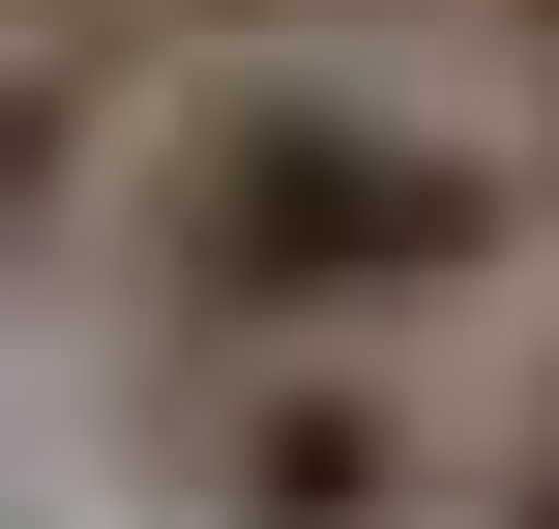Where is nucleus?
<instances>
[{
  "mask_svg": "<svg viewBox=\"0 0 559 529\" xmlns=\"http://www.w3.org/2000/svg\"><path fill=\"white\" fill-rule=\"evenodd\" d=\"M531 236H559V177L501 118L383 88V59H206L118 147V265H147L177 353H383V324L501 294Z\"/></svg>",
  "mask_w": 559,
  "mask_h": 529,
  "instance_id": "nucleus-1",
  "label": "nucleus"
},
{
  "mask_svg": "<svg viewBox=\"0 0 559 529\" xmlns=\"http://www.w3.org/2000/svg\"><path fill=\"white\" fill-rule=\"evenodd\" d=\"M177 501L206 529H472V442L383 353H206L177 383Z\"/></svg>",
  "mask_w": 559,
  "mask_h": 529,
  "instance_id": "nucleus-2",
  "label": "nucleus"
},
{
  "mask_svg": "<svg viewBox=\"0 0 559 529\" xmlns=\"http://www.w3.org/2000/svg\"><path fill=\"white\" fill-rule=\"evenodd\" d=\"M118 59H147V0H0V265H59V236H88V177L147 147V118H118Z\"/></svg>",
  "mask_w": 559,
  "mask_h": 529,
  "instance_id": "nucleus-3",
  "label": "nucleus"
},
{
  "mask_svg": "<svg viewBox=\"0 0 559 529\" xmlns=\"http://www.w3.org/2000/svg\"><path fill=\"white\" fill-rule=\"evenodd\" d=\"M472 529H559V383L501 412V442H472Z\"/></svg>",
  "mask_w": 559,
  "mask_h": 529,
  "instance_id": "nucleus-4",
  "label": "nucleus"
},
{
  "mask_svg": "<svg viewBox=\"0 0 559 529\" xmlns=\"http://www.w3.org/2000/svg\"><path fill=\"white\" fill-rule=\"evenodd\" d=\"M531 177H559V118H531Z\"/></svg>",
  "mask_w": 559,
  "mask_h": 529,
  "instance_id": "nucleus-5",
  "label": "nucleus"
}]
</instances>
